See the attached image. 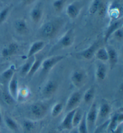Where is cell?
I'll return each instance as SVG.
<instances>
[{
  "label": "cell",
  "mask_w": 123,
  "mask_h": 133,
  "mask_svg": "<svg viewBox=\"0 0 123 133\" xmlns=\"http://www.w3.org/2000/svg\"><path fill=\"white\" fill-rule=\"evenodd\" d=\"M34 0H21V3L23 5H30L31 4L33 3Z\"/></svg>",
  "instance_id": "60d3db41"
},
{
  "label": "cell",
  "mask_w": 123,
  "mask_h": 133,
  "mask_svg": "<svg viewBox=\"0 0 123 133\" xmlns=\"http://www.w3.org/2000/svg\"><path fill=\"white\" fill-rule=\"evenodd\" d=\"M2 99L8 105H12L15 102V99L11 96L9 92L3 91L2 93Z\"/></svg>",
  "instance_id": "8d00e7d4"
},
{
  "label": "cell",
  "mask_w": 123,
  "mask_h": 133,
  "mask_svg": "<svg viewBox=\"0 0 123 133\" xmlns=\"http://www.w3.org/2000/svg\"><path fill=\"white\" fill-rule=\"evenodd\" d=\"M46 133H60V132L58 131L57 130H54V129H50V130H48Z\"/></svg>",
  "instance_id": "7bdbcfd3"
},
{
  "label": "cell",
  "mask_w": 123,
  "mask_h": 133,
  "mask_svg": "<svg viewBox=\"0 0 123 133\" xmlns=\"http://www.w3.org/2000/svg\"><path fill=\"white\" fill-rule=\"evenodd\" d=\"M100 40L95 41L88 48H87L83 50H81L80 52H76L72 55L75 58H77V59L91 60L94 57L95 51L97 50V49L100 48Z\"/></svg>",
  "instance_id": "277c9868"
},
{
  "label": "cell",
  "mask_w": 123,
  "mask_h": 133,
  "mask_svg": "<svg viewBox=\"0 0 123 133\" xmlns=\"http://www.w3.org/2000/svg\"><path fill=\"white\" fill-rule=\"evenodd\" d=\"M82 99V95L79 91H75L70 95L66 103L65 110L66 112L77 108Z\"/></svg>",
  "instance_id": "9c48e42d"
},
{
  "label": "cell",
  "mask_w": 123,
  "mask_h": 133,
  "mask_svg": "<svg viewBox=\"0 0 123 133\" xmlns=\"http://www.w3.org/2000/svg\"><path fill=\"white\" fill-rule=\"evenodd\" d=\"M107 9H108V7H107L106 4L103 3V1H101L98 9V11H97V14L99 16L101 17H105V15L107 14Z\"/></svg>",
  "instance_id": "74e56055"
},
{
  "label": "cell",
  "mask_w": 123,
  "mask_h": 133,
  "mask_svg": "<svg viewBox=\"0 0 123 133\" xmlns=\"http://www.w3.org/2000/svg\"><path fill=\"white\" fill-rule=\"evenodd\" d=\"M4 121L5 125H6L10 130L15 131L18 130L17 124L14 119L11 118V117L8 116H5L4 118Z\"/></svg>",
  "instance_id": "1f68e13d"
},
{
  "label": "cell",
  "mask_w": 123,
  "mask_h": 133,
  "mask_svg": "<svg viewBox=\"0 0 123 133\" xmlns=\"http://www.w3.org/2000/svg\"><path fill=\"white\" fill-rule=\"evenodd\" d=\"M18 49L19 45L16 42H11L3 48L1 52V56L5 58H9L16 54Z\"/></svg>",
  "instance_id": "44dd1931"
},
{
  "label": "cell",
  "mask_w": 123,
  "mask_h": 133,
  "mask_svg": "<svg viewBox=\"0 0 123 133\" xmlns=\"http://www.w3.org/2000/svg\"><path fill=\"white\" fill-rule=\"evenodd\" d=\"M70 80L74 87L79 89L83 87L87 82V74L84 70L81 68L76 69L72 73Z\"/></svg>",
  "instance_id": "52a82bcc"
},
{
  "label": "cell",
  "mask_w": 123,
  "mask_h": 133,
  "mask_svg": "<svg viewBox=\"0 0 123 133\" xmlns=\"http://www.w3.org/2000/svg\"><path fill=\"white\" fill-rule=\"evenodd\" d=\"M106 50L108 54V61L109 66L111 70L113 69L118 63V55L116 50L114 47L109 46L106 47Z\"/></svg>",
  "instance_id": "7402d4cb"
},
{
  "label": "cell",
  "mask_w": 123,
  "mask_h": 133,
  "mask_svg": "<svg viewBox=\"0 0 123 133\" xmlns=\"http://www.w3.org/2000/svg\"><path fill=\"white\" fill-rule=\"evenodd\" d=\"M83 115V112L81 108H77L76 109L74 113L73 116V120H72V124H73V127H77L78 125L81 122L82 119Z\"/></svg>",
  "instance_id": "4316f807"
},
{
  "label": "cell",
  "mask_w": 123,
  "mask_h": 133,
  "mask_svg": "<svg viewBox=\"0 0 123 133\" xmlns=\"http://www.w3.org/2000/svg\"><path fill=\"white\" fill-rule=\"evenodd\" d=\"M101 1H102L101 0H93L91 1V4L89 5L88 10V11L89 15H94L97 14Z\"/></svg>",
  "instance_id": "4dcf8cb0"
},
{
  "label": "cell",
  "mask_w": 123,
  "mask_h": 133,
  "mask_svg": "<svg viewBox=\"0 0 123 133\" xmlns=\"http://www.w3.org/2000/svg\"><path fill=\"white\" fill-rule=\"evenodd\" d=\"M120 122H118V119H117V114L116 113H115V114L113 115V116L111 117V118L110 119H109V122L108 124V132H112V131H114V130L117 128V127L118 125H120Z\"/></svg>",
  "instance_id": "f1b7e54d"
},
{
  "label": "cell",
  "mask_w": 123,
  "mask_h": 133,
  "mask_svg": "<svg viewBox=\"0 0 123 133\" xmlns=\"http://www.w3.org/2000/svg\"><path fill=\"white\" fill-rule=\"evenodd\" d=\"M62 23V19H52L47 21L43 23L38 29V34L44 38L53 39L59 33Z\"/></svg>",
  "instance_id": "6da1fadb"
},
{
  "label": "cell",
  "mask_w": 123,
  "mask_h": 133,
  "mask_svg": "<svg viewBox=\"0 0 123 133\" xmlns=\"http://www.w3.org/2000/svg\"><path fill=\"white\" fill-rule=\"evenodd\" d=\"M78 132L79 133H89L88 129L86 122L85 115H83L82 119L77 127Z\"/></svg>",
  "instance_id": "e575fe53"
},
{
  "label": "cell",
  "mask_w": 123,
  "mask_h": 133,
  "mask_svg": "<svg viewBox=\"0 0 123 133\" xmlns=\"http://www.w3.org/2000/svg\"><path fill=\"white\" fill-rule=\"evenodd\" d=\"M48 113V107L43 102L33 103L29 107V114L31 120L37 121L43 119Z\"/></svg>",
  "instance_id": "7a4b0ae2"
},
{
  "label": "cell",
  "mask_w": 123,
  "mask_h": 133,
  "mask_svg": "<svg viewBox=\"0 0 123 133\" xmlns=\"http://www.w3.org/2000/svg\"><path fill=\"white\" fill-rule=\"evenodd\" d=\"M13 8L12 5H9L0 10V25H3L9 17Z\"/></svg>",
  "instance_id": "83f0119b"
},
{
  "label": "cell",
  "mask_w": 123,
  "mask_h": 133,
  "mask_svg": "<svg viewBox=\"0 0 123 133\" xmlns=\"http://www.w3.org/2000/svg\"><path fill=\"white\" fill-rule=\"evenodd\" d=\"M67 0H54L52 2V7L57 12H61L65 7Z\"/></svg>",
  "instance_id": "d6a6232c"
},
{
  "label": "cell",
  "mask_w": 123,
  "mask_h": 133,
  "mask_svg": "<svg viewBox=\"0 0 123 133\" xmlns=\"http://www.w3.org/2000/svg\"><path fill=\"white\" fill-rule=\"evenodd\" d=\"M97 104L95 101L91 103V106L89 107V110L87 114H85L86 122L88 129L89 133L94 131V128L96 125V121L97 118Z\"/></svg>",
  "instance_id": "5b68a950"
},
{
  "label": "cell",
  "mask_w": 123,
  "mask_h": 133,
  "mask_svg": "<svg viewBox=\"0 0 123 133\" xmlns=\"http://www.w3.org/2000/svg\"><path fill=\"white\" fill-rule=\"evenodd\" d=\"M82 9V4L79 1H74L66 7V13L69 18L75 19L78 17Z\"/></svg>",
  "instance_id": "8fae6325"
},
{
  "label": "cell",
  "mask_w": 123,
  "mask_h": 133,
  "mask_svg": "<svg viewBox=\"0 0 123 133\" xmlns=\"http://www.w3.org/2000/svg\"><path fill=\"white\" fill-rule=\"evenodd\" d=\"M3 116H2V113H1V109H0V125L3 123Z\"/></svg>",
  "instance_id": "ee69618b"
},
{
  "label": "cell",
  "mask_w": 123,
  "mask_h": 133,
  "mask_svg": "<svg viewBox=\"0 0 123 133\" xmlns=\"http://www.w3.org/2000/svg\"><path fill=\"white\" fill-rule=\"evenodd\" d=\"M30 95V91L27 88L23 87L18 90L16 100H23Z\"/></svg>",
  "instance_id": "d590c367"
},
{
  "label": "cell",
  "mask_w": 123,
  "mask_h": 133,
  "mask_svg": "<svg viewBox=\"0 0 123 133\" xmlns=\"http://www.w3.org/2000/svg\"><path fill=\"white\" fill-rule=\"evenodd\" d=\"M13 28L19 35L24 36L29 32V28L27 21L23 18H19L13 22Z\"/></svg>",
  "instance_id": "2e32d148"
},
{
  "label": "cell",
  "mask_w": 123,
  "mask_h": 133,
  "mask_svg": "<svg viewBox=\"0 0 123 133\" xmlns=\"http://www.w3.org/2000/svg\"><path fill=\"white\" fill-rule=\"evenodd\" d=\"M75 110L76 109L67 112L66 116L62 119L61 124H60L59 127H58V129L60 130L70 131L73 128V124H72V120H73V116L74 113H75Z\"/></svg>",
  "instance_id": "e0dca14e"
},
{
  "label": "cell",
  "mask_w": 123,
  "mask_h": 133,
  "mask_svg": "<svg viewBox=\"0 0 123 133\" xmlns=\"http://www.w3.org/2000/svg\"><path fill=\"white\" fill-rule=\"evenodd\" d=\"M94 57L99 61L102 62H106L108 61V54L106 48L104 47H100L97 49L94 54Z\"/></svg>",
  "instance_id": "d4e9b609"
},
{
  "label": "cell",
  "mask_w": 123,
  "mask_h": 133,
  "mask_svg": "<svg viewBox=\"0 0 123 133\" xmlns=\"http://www.w3.org/2000/svg\"><path fill=\"white\" fill-rule=\"evenodd\" d=\"M110 133H122V124L117 127V128Z\"/></svg>",
  "instance_id": "ab89813d"
},
{
  "label": "cell",
  "mask_w": 123,
  "mask_h": 133,
  "mask_svg": "<svg viewBox=\"0 0 123 133\" xmlns=\"http://www.w3.org/2000/svg\"><path fill=\"white\" fill-rule=\"evenodd\" d=\"M64 110V105L61 102H58L55 104L51 109V116L53 118H56L61 114Z\"/></svg>",
  "instance_id": "f546056e"
},
{
  "label": "cell",
  "mask_w": 123,
  "mask_h": 133,
  "mask_svg": "<svg viewBox=\"0 0 123 133\" xmlns=\"http://www.w3.org/2000/svg\"><path fill=\"white\" fill-rule=\"evenodd\" d=\"M7 0H0V3L1 2H5V1H7Z\"/></svg>",
  "instance_id": "bcb514c9"
},
{
  "label": "cell",
  "mask_w": 123,
  "mask_h": 133,
  "mask_svg": "<svg viewBox=\"0 0 123 133\" xmlns=\"http://www.w3.org/2000/svg\"><path fill=\"white\" fill-rule=\"evenodd\" d=\"M64 58L65 56L64 55H54L44 59L42 61L40 66L42 72L44 74L49 73L55 66L62 61Z\"/></svg>",
  "instance_id": "ba28073f"
},
{
  "label": "cell",
  "mask_w": 123,
  "mask_h": 133,
  "mask_svg": "<svg viewBox=\"0 0 123 133\" xmlns=\"http://www.w3.org/2000/svg\"><path fill=\"white\" fill-rule=\"evenodd\" d=\"M111 106L108 101L102 99L97 110V118L96 124L101 125L108 121L111 113Z\"/></svg>",
  "instance_id": "8992f818"
},
{
  "label": "cell",
  "mask_w": 123,
  "mask_h": 133,
  "mask_svg": "<svg viewBox=\"0 0 123 133\" xmlns=\"http://www.w3.org/2000/svg\"><path fill=\"white\" fill-rule=\"evenodd\" d=\"M16 73V66L11 64L9 68L0 74V85L7 86L13 75Z\"/></svg>",
  "instance_id": "9a60e30c"
},
{
  "label": "cell",
  "mask_w": 123,
  "mask_h": 133,
  "mask_svg": "<svg viewBox=\"0 0 123 133\" xmlns=\"http://www.w3.org/2000/svg\"><path fill=\"white\" fill-rule=\"evenodd\" d=\"M107 14L108 15L110 21H114L121 19L122 16V7L118 4H112L108 7Z\"/></svg>",
  "instance_id": "4fadbf2b"
},
{
  "label": "cell",
  "mask_w": 123,
  "mask_h": 133,
  "mask_svg": "<svg viewBox=\"0 0 123 133\" xmlns=\"http://www.w3.org/2000/svg\"><path fill=\"white\" fill-rule=\"evenodd\" d=\"M123 25V21L122 18L118 19V20L114 21H110L109 23L108 26L107 27L106 31L105 32L104 34V38H103V40L105 43H107L108 40L111 38V36L113 33L118 29L121 28L122 27Z\"/></svg>",
  "instance_id": "7c38bea8"
},
{
  "label": "cell",
  "mask_w": 123,
  "mask_h": 133,
  "mask_svg": "<svg viewBox=\"0 0 123 133\" xmlns=\"http://www.w3.org/2000/svg\"><path fill=\"white\" fill-rule=\"evenodd\" d=\"M108 68L105 62L99 61L96 64L95 70V79L98 82H103L106 78Z\"/></svg>",
  "instance_id": "ac0fdd59"
},
{
  "label": "cell",
  "mask_w": 123,
  "mask_h": 133,
  "mask_svg": "<svg viewBox=\"0 0 123 133\" xmlns=\"http://www.w3.org/2000/svg\"><path fill=\"white\" fill-rule=\"evenodd\" d=\"M95 95V88L94 87H91L86 90L82 95V99L86 104H89L93 102V99Z\"/></svg>",
  "instance_id": "cb8c5ba5"
},
{
  "label": "cell",
  "mask_w": 123,
  "mask_h": 133,
  "mask_svg": "<svg viewBox=\"0 0 123 133\" xmlns=\"http://www.w3.org/2000/svg\"><path fill=\"white\" fill-rule=\"evenodd\" d=\"M35 56L34 61V62H33L32 66H31L30 71L28 74V75H27V76H28V77H32V76L34 75V74H35V73L38 71L39 68H40L42 61L43 60V58L42 57H36V56Z\"/></svg>",
  "instance_id": "484cf974"
},
{
  "label": "cell",
  "mask_w": 123,
  "mask_h": 133,
  "mask_svg": "<svg viewBox=\"0 0 123 133\" xmlns=\"http://www.w3.org/2000/svg\"><path fill=\"white\" fill-rule=\"evenodd\" d=\"M43 16V9L41 3H37L31 9L30 12V19L34 24H38Z\"/></svg>",
  "instance_id": "5bb4252c"
},
{
  "label": "cell",
  "mask_w": 123,
  "mask_h": 133,
  "mask_svg": "<svg viewBox=\"0 0 123 133\" xmlns=\"http://www.w3.org/2000/svg\"><path fill=\"white\" fill-rule=\"evenodd\" d=\"M2 93H3V91H2L1 86H0V99L2 98Z\"/></svg>",
  "instance_id": "f6af8a7d"
},
{
  "label": "cell",
  "mask_w": 123,
  "mask_h": 133,
  "mask_svg": "<svg viewBox=\"0 0 123 133\" xmlns=\"http://www.w3.org/2000/svg\"><path fill=\"white\" fill-rule=\"evenodd\" d=\"M69 133H79L78 132V130L77 127H73L71 130H70Z\"/></svg>",
  "instance_id": "b9f144b4"
},
{
  "label": "cell",
  "mask_w": 123,
  "mask_h": 133,
  "mask_svg": "<svg viewBox=\"0 0 123 133\" xmlns=\"http://www.w3.org/2000/svg\"><path fill=\"white\" fill-rule=\"evenodd\" d=\"M114 37L115 39H116L118 41H121L123 38V30L122 27L116 30L115 32L113 33L112 36Z\"/></svg>",
  "instance_id": "f35d334b"
},
{
  "label": "cell",
  "mask_w": 123,
  "mask_h": 133,
  "mask_svg": "<svg viewBox=\"0 0 123 133\" xmlns=\"http://www.w3.org/2000/svg\"><path fill=\"white\" fill-rule=\"evenodd\" d=\"M75 40V31L73 28L68 30L59 39L53 48V50L69 48L73 44Z\"/></svg>",
  "instance_id": "3957f363"
},
{
  "label": "cell",
  "mask_w": 123,
  "mask_h": 133,
  "mask_svg": "<svg viewBox=\"0 0 123 133\" xmlns=\"http://www.w3.org/2000/svg\"><path fill=\"white\" fill-rule=\"evenodd\" d=\"M35 56H32L31 58H28L25 63L21 66L20 70H19V74L22 77H25L27 76L28 74L30 72L31 66L33 65V62L34 61Z\"/></svg>",
  "instance_id": "603a6c76"
},
{
  "label": "cell",
  "mask_w": 123,
  "mask_h": 133,
  "mask_svg": "<svg viewBox=\"0 0 123 133\" xmlns=\"http://www.w3.org/2000/svg\"><path fill=\"white\" fill-rule=\"evenodd\" d=\"M23 129L27 133L30 132L35 127V122L34 121L31 119H27V120L23 121L22 123Z\"/></svg>",
  "instance_id": "836d02e7"
},
{
  "label": "cell",
  "mask_w": 123,
  "mask_h": 133,
  "mask_svg": "<svg viewBox=\"0 0 123 133\" xmlns=\"http://www.w3.org/2000/svg\"><path fill=\"white\" fill-rule=\"evenodd\" d=\"M45 45V42L42 40H37L33 42L28 50V54H27V58L36 56V54L43 49Z\"/></svg>",
  "instance_id": "d6986e66"
},
{
  "label": "cell",
  "mask_w": 123,
  "mask_h": 133,
  "mask_svg": "<svg viewBox=\"0 0 123 133\" xmlns=\"http://www.w3.org/2000/svg\"><path fill=\"white\" fill-rule=\"evenodd\" d=\"M58 83L53 80H49L47 81L41 91V94L45 99L51 98L56 92L58 89Z\"/></svg>",
  "instance_id": "30bf717a"
},
{
  "label": "cell",
  "mask_w": 123,
  "mask_h": 133,
  "mask_svg": "<svg viewBox=\"0 0 123 133\" xmlns=\"http://www.w3.org/2000/svg\"><path fill=\"white\" fill-rule=\"evenodd\" d=\"M7 89L10 95L16 100L17 92H18V78H17V74L16 73L9 81L7 85Z\"/></svg>",
  "instance_id": "ffe728a7"
}]
</instances>
